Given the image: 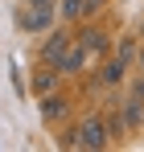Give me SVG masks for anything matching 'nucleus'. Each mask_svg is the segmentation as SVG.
Segmentation results:
<instances>
[{
    "instance_id": "nucleus-1",
    "label": "nucleus",
    "mask_w": 144,
    "mask_h": 152,
    "mask_svg": "<svg viewBox=\"0 0 144 152\" xmlns=\"http://www.w3.org/2000/svg\"><path fill=\"white\" fill-rule=\"evenodd\" d=\"M49 21H54V0H21L17 25L25 33H41V29H49Z\"/></svg>"
},
{
    "instance_id": "nucleus-2",
    "label": "nucleus",
    "mask_w": 144,
    "mask_h": 152,
    "mask_svg": "<svg viewBox=\"0 0 144 152\" xmlns=\"http://www.w3.org/2000/svg\"><path fill=\"white\" fill-rule=\"evenodd\" d=\"M66 144H74V148H91V152H99V148H107L111 144V136H107V127H103V119H87V124L74 132Z\"/></svg>"
},
{
    "instance_id": "nucleus-3",
    "label": "nucleus",
    "mask_w": 144,
    "mask_h": 152,
    "mask_svg": "<svg viewBox=\"0 0 144 152\" xmlns=\"http://www.w3.org/2000/svg\"><path fill=\"white\" fill-rule=\"evenodd\" d=\"M82 62H87V50H82V45L74 41V45H66V50L58 53L54 70H58V74H78V70H82Z\"/></svg>"
},
{
    "instance_id": "nucleus-4",
    "label": "nucleus",
    "mask_w": 144,
    "mask_h": 152,
    "mask_svg": "<svg viewBox=\"0 0 144 152\" xmlns=\"http://www.w3.org/2000/svg\"><path fill=\"white\" fill-rule=\"evenodd\" d=\"M132 53H136V45H132V41H123L120 58H111V62L103 66V82H120V78H123V70H128V62H132Z\"/></svg>"
},
{
    "instance_id": "nucleus-5",
    "label": "nucleus",
    "mask_w": 144,
    "mask_h": 152,
    "mask_svg": "<svg viewBox=\"0 0 144 152\" xmlns=\"http://www.w3.org/2000/svg\"><path fill=\"white\" fill-rule=\"evenodd\" d=\"M70 45V37L62 33V29H54V37H46V45H41V62H58V53Z\"/></svg>"
},
{
    "instance_id": "nucleus-6",
    "label": "nucleus",
    "mask_w": 144,
    "mask_h": 152,
    "mask_svg": "<svg viewBox=\"0 0 144 152\" xmlns=\"http://www.w3.org/2000/svg\"><path fill=\"white\" fill-rule=\"evenodd\" d=\"M41 115H46L49 124L62 119V115H66V99H62V95H41Z\"/></svg>"
},
{
    "instance_id": "nucleus-7",
    "label": "nucleus",
    "mask_w": 144,
    "mask_h": 152,
    "mask_svg": "<svg viewBox=\"0 0 144 152\" xmlns=\"http://www.w3.org/2000/svg\"><path fill=\"white\" fill-rule=\"evenodd\" d=\"M78 45H82L87 53H103V50H107V37H103L99 29H91V33H82V37H78Z\"/></svg>"
},
{
    "instance_id": "nucleus-8",
    "label": "nucleus",
    "mask_w": 144,
    "mask_h": 152,
    "mask_svg": "<svg viewBox=\"0 0 144 152\" xmlns=\"http://www.w3.org/2000/svg\"><path fill=\"white\" fill-rule=\"evenodd\" d=\"M140 119H144V99L132 95V99L123 103V124H140Z\"/></svg>"
},
{
    "instance_id": "nucleus-9",
    "label": "nucleus",
    "mask_w": 144,
    "mask_h": 152,
    "mask_svg": "<svg viewBox=\"0 0 144 152\" xmlns=\"http://www.w3.org/2000/svg\"><path fill=\"white\" fill-rule=\"evenodd\" d=\"M54 78H58V70H37V78H33L37 95H49V91H54Z\"/></svg>"
},
{
    "instance_id": "nucleus-10",
    "label": "nucleus",
    "mask_w": 144,
    "mask_h": 152,
    "mask_svg": "<svg viewBox=\"0 0 144 152\" xmlns=\"http://www.w3.org/2000/svg\"><path fill=\"white\" fill-rule=\"evenodd\" d=\"M103 127H107V136H123V127H128V124H123L120 115H111V119H107Z\"/></svg>"
},
{
    "instance_id": "nucleus-11",
    "label": "nucleus",
    "mask_w": 144,
    "mask_h": 152,
    "mask_svg": "<svg viewBox=\"0 0 144 152\" xmlns=\"http://www.w3.org/2000/svg\"><path fill=\"white\" fill-rule=\"evenodd\" d=\"M82 8H87V4H82V0H62V12H66V17H78V12H82Z\"/></svg>"
},
{
    "instance_id": "nucleus-12",
    "label": "nucleus",
    "mask_w": 144,
    "mask_h": 152,
    "mask_svg": "<svg viewBox=\"0 0 144 152\" xmlns=\"http://www.w3.org/2000/svg\"><path fill=\"white\" fill-rule=\"evenodd\" d=\"M12 86H17V95H25V82H21V70H17V62H12Z\"/></svg>"
},
{
    "instance_id": "nucleus-13",
    "label": "nucleus",
    "mask_w": 144,
    "mask_h": 152,
    "mask_svg": "<svg viewBox=\"0 0 144 152\" xmlns=\"http://www.w3.org/2000/svg\"><path fill=\"white\" fill-rule=\"evenodd\" d=\"M82 4H87V8H103L107 0H82Z\"/></svg>"
},
{
    "instance_id": "nucleus-14",
    "label": "nucleus",
    "mask_w": 144,
    "mask_h": 152,
    "mask_svg": "<svg viewBox=\"0 0 144 152\" xmlns=\"http://www.w3.org/2000/svg\"><path fill=\"white\" fill-rule=\"evenodd\" d=\"M140 74H144V50H140Z\"/></svg>"
},
{
    "instance_id": "nucleus-15",
    "label": "nucleus",
    "mask_w": 144,
    "mask_h": 152,
    "mask_svg": "<svg viewBox=\"0 0 144 152\" xmlns=\"http://www.w3.org/2000/svg\"><path fill=\"white\" fill-rule=\"evenodd\" d=\"M140 124H144V119H140Z\"/></svg>"
}]
</instances>
